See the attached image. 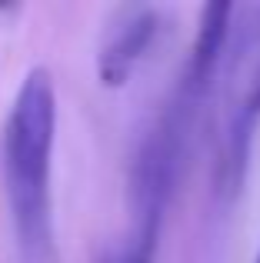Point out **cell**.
Listing matches in <instances>:
<instances>
[{"label": "cell", "instance_id": "6da1fadb", "mask_svg": "<svg viewBox=\"0 0 260 263\" xmlns=\"http://www.w3.org/2000/svg\"><path fill=\"white\" fill-rule=\"evenodd\" d=\"M57 134V93L44 67H33L13 97L4 127V183L24 263H50V154Z\"/></svg>", "mask_w": 260, "mask_h": 263}, {"label": "cell", "instance_id": "52a82bcc", "mask_svg": "<svg viewBox=\"0 0 260 263\" xmlns=\"http://www.w3.org/2000/svg\"><path fill=\"white\" fill-rule=\"evenodd\" d=\"M254 263H260V253H257V260H254Z\"/></svg>", "mask_w": 260, "mask_h": 263}, {"label": "cell", "instance_id": "7a4b0ae2", "mask_svg": "<svg viewBox=\"0 0 260 263\" xmlns=\"http://www.w3.org/2000/svg\"><path fill=\"white\" fill-rule=\"evenodd\" d=\"M194 110L174 97L170 107L157 117V123L143 134L130 163V263H154L160 240L163 213L177 183L183 157V140L190 130Z\"/></svg>", "mask_w": 260, "mask_h": 263}, {"label": "cell", "instance_id": "8992f818", "mask_svg": "<svg viewBox=\"0 0 260 263\" xmlns=\"http://www.w3.org/2000/svg\"><path fill=\"white\" fill-rule=\"evenodd\" d=\"M97 263H130V257H127V250H120V253H104V257H100Z\"/></svg>", "mask_w": 260, "mask_h": 263}, {"label": "cell", "instance_id": "5b68a950", "mask_svg": "<svg viewBox=\"0 0 260 263\" xmlns=\"http://www.w3.org/2000/svg\"><path fill=\"white\" fill-rule=\"evenodd\" d=\"M260 127V67L247 87V97L237 107L234 120H230V134H227V154H224V180L230 190L244 183L247 174V160H250V147H254V134Z\"/></svg>", "mask_w": 260, "mask_h": 263}, {"label": "cell", "instance_id": "277c9868", "mask_svg": "<svg viewBox=\"0 0 260 263\" xmlns=\"http://www.w3.org/2000/svg\"><path fill=\"white\" fill-rule=\"evenodd\" d=\"M230 17H234L230 4H207L200 13V27H197V40L190 47L187 70H183V80L174 93L194 110L203 100V93H207L210 80L217 73V64L224 57V44H227V33H230Z\"/></svg>", "mask_w": 260, "mask_h": 263}, {"label": "cell", "instance_id": "3957f363", "mask_svg": "<svg viewBox=\"0 0 260 263\" xmlns=\"http://www.w3.org/2000/svg\"><path fill=\"white\" fill-rule=\"evenodd\" d=\"M160 27V13L150 7H130L124 10L114 27L107 30V40L97 53V73L104 87H120L127 84L130 70L137 67V60L147 53L150 40L157 37Z\"/></svg>", "mask_w": 260, "mask_h": 263}]
</instances>
